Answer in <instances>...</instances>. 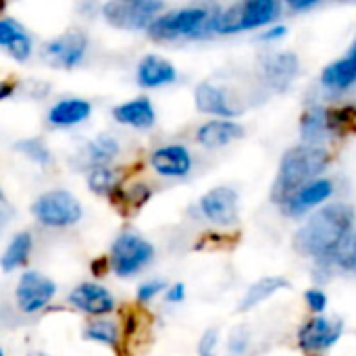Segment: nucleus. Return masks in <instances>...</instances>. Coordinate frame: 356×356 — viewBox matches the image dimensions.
Returning <instances> with one entry per match:
<instances>
[{
	"label": "nucleus",
	"mask_w": 356,
	"mask_h": 356,
	"mask_svg": "<svg viewBox=\"0 0 356 356\" xmlns=\"http://www.w3.org/2000/svg\"><path fill=\"white\" fill-rule=\"evenodd\" d=\"M355 211L348 204H327L317 211L294 236V248L302 257H330L350 238Z\"/></svg>",
	"instance_id": "f257e3e1"
},
{
	"label": "nucleus",
	"mask_w": 356,
	"mask_h": 356,
	"mask_svg": "<svg viewBox=\"0 0 356 356\" xmlns=\"http://www.w3.org/2000/svg\"><path fill=\"white\" fill-rule=\"evenodd\" d=\"M330 154L321 146H296L290 148L280 163V171L273 184V200L284 207L327 167Z\"/></svg>",
	"instance_id": "f03ea898"
},
{
	"label": "nucleus",
	"mask_w": 356,
	"mask_h": 356,
	"mask_svg": "<svg viewBox=\"0 0 356 356\" xmlns=\"http://www.w3.org/2000/svg\"><path fill=\"white\" fill-rule=\"evenodd\" d=\"M277 15V2L273 0H248L234 6H227L225 10H217L207 29H213L217 33H234L244 29H254L265 23H269Z\"/></svg>",
	"instance_id": "7ed1b4c3"
},
{
	"label": "nucleus",
	"mask_w": 356,
	"mask_h": 356,
	"mask_svg": "<svg viewBox=\"0 0 356 356\" xmlns=\"http://www.w3.org/2000/svg\"><path fill=\"white\" fill-rule=\"evenodd\" d=\"M31 213L33 217L48 225V227H67L73 225L81 219L83 211L79 200L65 192V190H52L42 194L33 204H31Z\"/></svg>",
	"instance_id": "20e7f679"
},
{
	"label": "nucleus",
	"mask_w": 356,
	"mask_h": 356,
	"mask_svg": "<svg viewBox=\"0 0 356 356\" xmlns=\"http://www.w3.org/2000/svg\"><path fill=\"white\" fill-rule=\"evenodd\" d=\"M211 17L213 15L209 13L207 6L179 8L163 17H156L154 23L148 27V33L154 40H173L179 35H192V33H198L200 27L207 29Z\"/></svg>",
	"instance_id": "39448f33"
},
{
	"label": "nucleus",
	"mask_w": 356,
	"mask_h": 356,
	"mask_svg": "<svg viewBox=\"0 0 356 356\" xmlns=\"http://www.w3.org/2000/svg\"><path fill=\"white\" fill-rule=\"evenodd\" d=\"M154 254L150 242L136 234H121L111 248V265L113 271L121 277L138 273Z\"/></svg>",
	"instance_id": "423d86ee"
},
{
	"label": "nucleus",
	"mask_w": 356,
	"mask_h": 356,
	"mask_svg": "<svg viewBox=\"0 0 356 356\" xmlns=\"http://www.w3.org/2000/svg\"><path fill=\"white\" fill-rule=\"evenodd\" d=\"M159 10H163V2H150V0H129V2L113 0L102 6L104 19L113 27H121V29L150 27Z\"/></svg>",
	"instance_id": "0eeeda50"
},
{
	"label": "nucleus",
	"mask_w": 356,
	"mask_h": 356,
	"mask_svg": "<svg viewBox=\"0 0 356 356\" xmlns=\"http://www.w3.org/2000/svg\"><path fill=\"white\" fill-rule=\"evenodd\" d=\"M56 292V286L52 280L38 271H25L17 286V305L23 313H35L44 309Z\"/></svg>",
	"instance_id": "6e6552de"
},
{
	"label": "nucleus",
	"mask_w": 356,
	"mask_h": 356,
	"mask_svg": "<svg viewBox=\"0 0 356 356\" xmlns=\"http://www.w3.org/2000/svg\"><path fill=\"white\" fill-rule=\"evenodd\" d=\"M86 48H88L86 33L73 29V31H67L60 38L48 42L42 48V56H44L46 63H50V65H54L58 69H71L83 58Z\"/></svg>",
	"instance_id": "1a4fd4ad"
},
{
	"label": "nucleus",
	"mask_w": 356,
	"mask_h": 356,
	"mask_svg": "<svg viewBox=\"0 0 356 356\" xmlns=\"http://www.w3.org/2000/svg\"><path fill=\"white\" fill-rule=\"evenodd\" d=\"M200 209L209 221L217 225H232L238 219V192L227 186L213 188L200 198Z\"/></svg>",
	"instance_id": "9d476101"
},
{
	"label": "nucleus",
	"mask_w": 356,
	"mask_h": 356,
	"mask_svg": "<svg viewBox=\"0 0 356 356\" xmlns=\"http://www.w3.org/2000/svg\"><path fill=\"white\" fill-rule=\"evenodd\" d=\"M342 334V323H332L325 317H313L300 332L298 344L307 353H321L332 348Z\"/></svg>",
	"instance_id": "9b49d317"
},
{
	"label": "nucleus",
	"mask_w": 356,
	"mask_h": 356,
	"mask_svg": "<svg viewBox=\"0 0 356 356\" xmlns=\"http://www.w3.org/2000/svg\"><path fill=\"white\" fill-rule=\"evenodd\" d=\"M69 302L73 307H77L79 311L88 313V315H106L115 309V300L111 296V292L98 284H81L77 286L71 296Z\"/></svg>",
	"instance_id": "f8f14e48"
},
{
	"label": "nucleus",
	"mask_w": 356,
	"mask_h": 356,
	"mask_svg": "<svg viewBox=\"0 0 356 356\" xmlns=\"http://www.w3.org/2000/svg\"><path fill=\"white\" fill-rule=\"evenodd\" d=\"M150 165L159 175L165 177H181L190 171L192 159L184 146H163L152 152Z\"/></svg>",
	"instance_id": "ddd939ff"
},
{
	"label": "nucleus",
	"mask_w": 356,
	"mask_h": 356,
	"mask_svg": "<svg viewBox=\"0 0 356 356\" xmlns=\"http://www.w3.org/2000/svg\"><path fill=\"white\" fill-rule=\"evenodd\" d=\"M261 71H263V79L269 86L282 90V88H286L296 77V73H298V58L294 54H290V52L271 54L263 63Z\"/></svg>",
	"instance_id": "4468645a"
},
{
	"label": "nucleus",
	"mask_w": 356,
	"mask_h": 356,
	"mask_svg": "<svg viewBox=\"0 0 356 356\" xmlns=\"http://www.w3.org/2000/svg\"><path fill=\"white\" fill-rule=\"evenodd\" d=\"M175 77H177L175 67L159 54H146L138 65V81L144 88L167 86V83L175 81Z\"/></svg>",
	"instance_id": "2eb2a0df"
},
{
	"label": "nucleus",
	"mask_w": 356,
	"mask_h": 356,
	"mask_svg": "<svg viewBox=\"0 0 356 356\" xmlns=\"http://www.w3.org/2000/svg\"><path fill=\"white\" fill-rule=\"evenodd\" d=\"M242 136H244V127L240 123L229 121V119H215V121L204 123L198 129L196 140L207 148H219L234 140H240Z\"/></svg>",
	"instance_id": "dca6fc26"
},
{
	"label": "nucleus",
	"mask_w": 356,
	"mask_h": 356,
	"mask_svg": "<svg viewBox=\"0 0 356 356\" xmlns=\"http://www.w3.org/2000/svg\"><path fill=\"white\" fill-rule=\"evenodd\" d=\"M332 192H334V186H332L330 179H315L309 186H305L284 209H286L288 215L298 217V215L307 213L309 209H313V207L321 204L323 200H327L332 196Z\"/></svg>",
	"instance_id": "f3484780"
},
{
	"label": "nucleus",
	"mask_w": 356,
	"mask_h": 356,
	"mask_svg": "<svg viewBox=\"0 0 356 356\" xmlns=\"http://www.w3.org/2000/svg\"><path fill=\"white\" fill-rule=\"evenodd\" d=\"M113 117L123 123V125H129V127H150L154 123V106L148 98L140 96L136 100H129V102H123L119 106L113 108Z\"/></svg>",
	"instance_id": "a211bd4d"
},
{
	"label": "nucleus",
	"mask_w": 356,
	"mask_h": 356,
	"mask_svg": "<svg viewBox=\"0 0 356 356\" xmlns=\"http://www.w3.org/2000/svg\"><path fill=\"white\" fill-rule=\"evenodd\" d=\"M194 100L198 111L209 113V115H217V117H234L236 108L229 104L225 92L213 83H200L194 90Z\"/></svg>",
	"instance_id": "6ab92c4d"
},
{
	"label": "nucleus",
	"mask_w": 356,
	"mask_h": 356,
	"mask_svg": "<svg viewBox=\"0 0 356 356\" xmlns=\"http://www.w3.org/2000/svg\"><path fill=\"white\" fill-rule=\"evenodd\" d=\"M92 113V104L88 100L81 98H65L58 100L50 111H48V121L52 125L58 127H67V125H77L81 121H86Z\"/></svg>",
	"instance_id": "aec40b11"
},
{
	"label": "nucleus",
	"mask_w": 356,
	"mask_h": 356,
	"mask_svg": "<svg viewBox=\"0 0 356 356\" xmlns=\"http://www.w3.org/2000/svg\"><path fill=\"white\" fill-rule=\"evenodd\" d=\"M321 81L327 86V88H334V90H346L350 88L356 81V44L350 48V52L332 63L330 67H325L323 75H321Z\"/></svg>",
	"instance_id": "412c9836"
},
{
	"label": "nucleus",
	"mask_w": 356,
	"mask_h": 356,
	"mask_svg": "<svg viewBox=\"0 0 356 356\" xmlns=\"http://www.w3.org/2000/svg\"><path fill=\"white\" fill-rule=\"evenodd\" d=\"M300 129H302V138L309 146H315L317 140H321L325 136V131L330 129V119L327 113L321 106H313L309 108L302 119H300Z\"/></svg>",
	"instance_id": "4be33fe9"
},
{
	"label": "nucleus",
	"mask_w": 356,
	"mask_h": 356,
	"mask_svg": "<svg viewBox=\"0 0 356 356\" xmlns=\"http://www.w3.org/2000/svg\"><path fill=\"white\" fill-rule=\"evenodd\" d=\"M282 288H288V282L282 280V277H265V280H259L257 284H252L248 288V292L244 294L242 302H240V311H248L257 305H261L263 300H267L271 294H275L277 290Z\"/></svg>",
	"instance_id": "5701e85b"
},
{
	"label": "nucleus",
	"mask_w": 356,
	"mask_h": 356,
	"mask_svg": "<svg viewBox=\"0 0 356 356\" xmlns=\"http://www.w3.org/2000/svg\"><path fill=\"white\" fill-rule=\"evenodd\" d=\"M86 152H88V161L92 163V169L94 167H106V163L117 156L119 144H117L115 138H111L106 134H100L98 138H94L88 144Z\"/></svg>",
	"instance_id": "b1692460"
},
{
	"label": "nucleus",
	"mask_w": 356,
	"mask_h": 356,
	"mask_svg": "<svg viewBox=\"0 0 356 356\" xmlns=\"http://www.w3.org/2000/svg\"><path fill=\"white\" fill-rule=\"evenodd\" d=\"M29 252H31V236L27 232L17 234L10 240V244H8V248H6V252L2 257V269L4 271H13V269L25 265Z\"/></svg>",
	"instance_id": "393cba45"
},
{
	"label": "nucleus",
	"mask_w": 356,
	"mask_h": 356,
	"mask_svg": "<svg viewBox=\"0 0 356 356\" xmlns=\"http://www.w3.org/2000/svg\"><path fill=\"white\" fill-rule=\"evenodd\" d=\"M88 186L94 194L106 196L115 190V173L108 167H94L88 175Z\"/></svg>",
	"instance_id": "a878e982"
},
{
	"label": "nucleus",
	"mask_w": 356,
	"mask_h": 356,
	"mask_svg": "<svg viewBox=\"0 0 356 356\" xmlns=\"http://www.w3.org/2000/svg\"><path fill=\"white\" fill-rule=\"evenodd\" d=\"M88 340H94V342H100V344H117V327L115 323L111 321H94L92 325H88L86 334H83Z\"/></svg>",
	"instance_id": "bb28decb"
},
{
	"label": "nucleus",
	"mask_w": 356,
	"mask_h": 356,
	"mask_svg": "<svg viewBox=\"0 0 356 356\" xmlns=\"http://www.w3.org/2000/svg\"><path fill=\"white\" fill-rule=\"evenodd\" d=\"M23 38H27V33H25V29H23L19 23H15V21L8 19V17H4V19L0 21V46L8 48L10 44L19 42V40H23Z\"/></svg>",
	"instance_id": "cd10ccee"
},
{
	"label": "nucleus",
	"mask_w": 356,
	"mask_h": 356,
	"mask_svg": "<svg viewBox=\"0 0 356 356\" xmlns=\"http://www.w3.org/2000/svg\"><path fill=\"white\" fill-rule=\"evenodd\" d=\"M17 148L23 154H27L31 161H35L38 165H48V161H50V152L42 144V140H23V142L17 144Z\"/></svg>",
	"instance_id": "c85d7f7f"
},
{
	"label": "nucleus",
	"mask_w": 356,
	"mask_h": 356,
	"mask_svg": "<svg viewBox=\"0 0 356 356\" xmlns=\"http://www.w3.org/2000/svg\"><path fill=\"white\" fill-rule=\"evenodd\" d=\"M340 261L346 269H356V232L350 234V238L346 240V244L342 246L340 252Z\"/></svg>",
	"instance_id": "c756f323"
},
{
	"label": "nucleus",
	"mask_w": 356,
	"mask_h": 356,
	"mask_svg": "<svg viewBox=\"0 0 356 356\" xmlns=\"http://www.w3.org/2000/svg\"><path fill=\"white\" fill-rule=\"evenodd\" d=\"M305 298H307V305L311 307L313 313H323L327 307V296L321 290H309L305 294Z\"/></svg>",
	"instance_id": "7c9ffc66"
},
{
	"label": "nucleus",
	"mask_w": 356,
	"mask_h": 356,
	"mask_svg": "<svg viewBox=\"0 0 356 356\" xmlns=\"http://www.w3.org/2000/svg\"><path fill=\"white\" fill-rule=\"evenodd\" d=\"M217 350V332L215 330H209L202 338H200V344H198V355L200 356H213Z\"/></svg>",
	"instance_id": "2f4dec72"
},
{
	"label": "nucleus",
	"mask_w": 356,
	"mask_h": 356,
	"mask_svg": "<svg viewBox=\"0 0 356 356\" xmlns=\"http://www.w3.org/2000/svg\"><path fill=\"white\" fill-rule=\"evenodd\" d=\"M163 282H150V284H142L140 286V290H138V300H142V302H148V300H152L161 290H163Z\"/></svg>",
	"instance_id": "473e14b6"
},
{
	"label": "nucleus",
	"mask_w": 356,
	"mask_h": 356,
	"mask_svg": "<svg viewBox=\"0 0 356 356\" xmlns=\"http://www.w3.org/2000/svg\"><path fill=\"white\" fill-rule=\"evenodd\" d=\"M184 296H186V286L184 284H173L169 290H167V300L169 302H181L184 300Z\"/></svg>",
	"instance_id": "72a5a7b5"
},
{
	"label": "nucleus",
	"mask_w": 356,
	"mask_h": 356,
	"mask_svg": "<svg viewBox=\"0 0 356 356\" xmlns=\"http://www.w3.org/2000/svg\"><path fill=\"white\" fill-rule=\"evenodd\" d=\"M282 35H286V27H284V25L269 29L265 35H261V40H277V38H282Z\"/></svg>",
	"instance_id": "f704fd0d"
},
{
	"label": "nucleus",
	"mask_w": 356,
	"mask_h": 356,
	"mask_svg": "<svg viewBox=\"0 0 356 356\" xmlns=\"http://www.w3.org/2000/svg\"><path fill=\"white\" fill-rule=\"evenodd\" d=\"M290 6H292L294 10H305V8L315 6V2H290Z\"/></svg>",
	"instance_id": "c9c22d12"
},
{
	"label": "nucleus",
	"mask_w": 356,
	"mask_h": 356,
	"mask_svg": "<svg viewBox=\"0 0 356 356\" xmlns=\"http://www.w3.org/2000/svg\"><path fill=\"white\" fill-rule=\"evenodd\" d=\"M10 94V88H8V83H2V90H0V98L4 100L6 96Z\"/></svg>",
	"instance_id": "e433bc0d"
},
{
	"label": "nucleus",
	"mask_w": 356,
	"mask_h": 356,
	"mask_svg": "<svg viewBox=\"0 0 356 356\" xmlns=\"http://www.w3.org/2000/svg\"><path fill=\"white\" fill-rule=\"evenodd\" d=\"M29 356H44L42 353H33V355H29Z\"/></svg>",
	"instance_id": "4c0bfd02"
}]
</instances>
